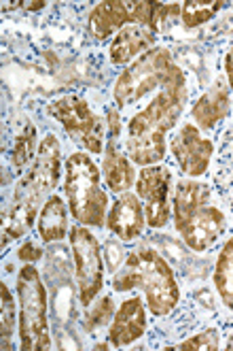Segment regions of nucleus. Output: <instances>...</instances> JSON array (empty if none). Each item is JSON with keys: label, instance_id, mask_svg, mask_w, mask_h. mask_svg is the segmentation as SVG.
<instances>
[{"label": "nucleus", "instance_id": "nucleus-1", "mask_svg": "<svg viewBox=\"0 0 233 351\" xmlns=\"http://www.w3.org/2000/svg\"><path fill=\"white\" fill-rule=\"evenodd\" d=\"M184 73L178 66L167 84L127 123V156L138 167H153L165 158V134L176 126L187 105Z\"/></svg>", "mask_w": 233, "mask_h": 351}, {"label": "nucleus", "instance_id": "nucleus-2", "mask_svg": "<svg viewBox=\"0 0 233 351\" xmlns=\"http://www.w3.org/2000/svg\"><path fill=\"white\" fill-rule=\"evenodd\" d=\"M113 290H142L148 313L155 317L172 313L180 302V287L172 266L151 247H136L130 256H125L123 266L113 275Z\"/></svg>", "mask_w": 233, "mask_h": 351}, {"label": "nucleus", "instance_id": "nucleus-3", "mask_svg": "<svg viewBox=\"0 0 233 351\" xmlns=\"http://www.w3.org/2000/svg\"><path fill=\"white\" fill-rule=\"evenodd\" d=\"M102 171L90 154L74 152L66 160L64 194L70 215L87 228H104L109 215V196L102 190Z\"/></svg>", "mask_w": 233, "mask_h": 351}, {"label": "nucleus", "instance_id": "nucleus-4", "mask_svg": "<svg viewBox=\"0 0 233 351\" xmlns=\"http://www.w3.org/2000/svg\"><path fill=\"white\" fill-rule=\"evenodd\" d=\"M178 15L180 5L146 3V0H104L98 3L87 19L90 32L96 40H106L130 24H142L153 32H161L167 17Z\"/></svg>", "mask_w": 233, "mask_h": 351}, {"label": "nucleus", "instance_id": "nucleus-5", "mask_svg": "<svg viewBox=\"0 0 233 351\" xmlns=\"http://www.w3.org/2000/svg\"><path fill=\"white\" fill-rule=\"evenodd\" d=\"M19 298V341L26 351H42L51 347L49 315H47V287L34 264H24L17 273Z\"/></svg>", "mask_w": 233, "mask_h": 351}, {"label": "nucleus", "instance_id": "nucleus-6", "mask_svg": "<svg viewBox=\"0 0 233 351\" xmlns=\"http://www.w3.org/2000/svg\"><path fill=\"white\" fill-rule=\"evenodd\" d=\"M176 69L178 64L165 47H155L134 60L132 64L123 69V73L115 81L113 98L117 109L123 111L130 105H136L148 92L161 90Z\"/></svg>", "mask_w": 233, "mask_h": 351}, {"label": "nucleus", "instance_id": "nucleus-7", "mask_svg": "<svg viewBox=\"0 0 233 351\" xmlns=\"http://www.w3.org/2000/svg\"><path fill=\"white\" fill-rule=\"evenodd\" d=\"M61 177V145L55 134H47L38 143L36 158L26 175L19 179L13 192V202L32 206L40 211Z\"/></svg>", "mask_w": 233, "mask_h": 351}, {"label": "nucleus", "instance_id": "nucleus-8", "mask_svg": "<svg viewBox=\"0 0 233 351\" xmlns=\"http://www.w3.org/2000/svg\"><path fill=\"white\" fill-rule=\"evenodd\" d=\"M47 113L55 117L61 123V128L70 134V138L79 143L87 154L100 156L106 149L104 123L85 98L74 94L61 96L47 107Z\"/></svg>", "mask_w": 233, "mask_h": 351}, {"label": "nucleus", "instance_id": "nucleus-9", "mask_svg": "<svg viewBox=\"0 0 233 351\" xmlns=\"http://www.w3.org/2000/svg\"><path fill=\"white\" fill-rule=\"evenodd\" d=\"M70 247L74 258V277L79 287V300L90 306L104 287V254L98 239L87 230V226H72Z\"/></svg>", "mask_w": 233, "mask_h": 351}, {"label": "nucleus", "instance_id": "nucleus-10", "mask_svg": "<svg viewBox=\"0 0 233 351\" xmlns=\"http://www.w3.org/2000/svg\"><path fill=\"white\" fill-rule=\"evenodd\" d=\"M169 188H172V173L161 164L142 167L136 179V194L142 200L146 223L151 228H165L169 219Z\"/></svg>", "mask_w": 233, "mask_h": 351}, {"label": "nucleus", "instance_id": "nucleus-11", "mask_svg": "<svg viewBox=\"0 0 233 351\" xmlns=\"http://www.w3.org/2000/svg\"><path fill=\"white\" fill-rule=\"evenodd\" d=\"M169 149H172L180 171L187 177H202L210 167L215 143L204 138L200 134V128L193 123H182L178 132L169 138Z\"/></svg>", "mask_w": 233, "mask_h": 351}, {"label": "nucleus", "instance_id": "nucleus-12", "mask_svg": "<svg viewBox=\"0 0 233 351\" xmlns=\"http://www.w3.org/2000/svg\"><path fill=\"white\" fill-rule=\"evenodd\" d=\"M106 228L123 243H132L144 232L146 215L138 194L125 192L115 200L109 215H106Z\"/></svg>", "mask_w": 233, "mask_h": 351}, {"label": "nucleus", "instance_id": "nucleus-13", "mask_svg": "<svg viewBox=\"0 0 233 351\" xmlns=\"http://www.w3.org/2000/svg\"><path fill=\"white\" fill-rule=\"evenodd\" d=\"M223 232H225V215L221 209L210 204L202 206V209L180 228V237L184 245L195 254L208 252Z\"/></svg>", "mask_w": 233, "mask_h": 351}, {"label": "nucleus", "instance_id": "nucleus-14", "mask_svg": "<svg viewBox=\"0 0 233 351\" xmlns=\"http://www.w3.org/2000/svg\"><path fill=\"white\" fill-rule=\"evenodd\" d=\"M146 304L142 296L127 298L111 322L109 328V343L113 347H127L146 332Z\"/></svg>", "mask_w": 233, "mask_h": 351}, {"label": "nucleus", "instance_id": "nucleus-15", "mask_svg": "<svg viewBox=\"0 0 233 351\" xmlns=\"http://www.w3.org/2000/svg\"><path fill=\"white\" fill-rule=\"evenodd\" d=\"M155 47H157V32L142 24H130L117 32L115 40L111 43L109 56L113 64L123 66V64H132L134 60H138L140 56Z\"/></svg>", "mask_w": 233, "mask_h": 351}, {"label": "nucleus", "instance_id": "nucleus-16", "mask_svg": "<svg viewBox=\"0 0 233 351\" xmlns=\"http://www.w3.org/2000/svg\"><path fill=\"white\" fill-rule=\"evenodd\" d=\"M231 111L229 88L217 81L191 109V117L195 119L200 130H215Z\"/></svg>", "mask_w": 233, "mask_h": 351}, {"label": "nucleus", "instance_id": "nucleus-17", "mask_svg": "<svg viewBox=\"0 0 233 351\" xmlns=\"http://www.w3.org/2000/svg\"><path fill=\"white\" fill-rule=\"evenodd\" d=\"M102 179L106 181V188L113 194L130 192V188L138 179L134 162L130 160V156L121 154L115 143H106L102 160Z\"/></svg>", "mask_w": 233, "mask_h": 351}, {"label": "nucleus", "instance_id": "nucleus-18", "mask_svg": "<svg viewBox=\"0 0 233 351\" xmlns=\"http://www.w3.org/2000/svg\"><path fill=\"white\" fill-rule=\"evenodd\" d=\"M210 188L206 183H200L195 179H184L176 183L174 198H172V217L174 226L180 232L182 226L193 217L202 206L210 202Z\"/></svg>", "mask_w": 233, "mask_h": 351}, {"label": "nucleus", "instance_id": "nucleus-19", "mask_svg": "<svg viewBox=\"0 0 233 351\" xmlns=\"http://www.w3.org/2000/svg\"><path fill=\"white\" fill-rule=\"evenodd\" d=\"M68 206L64 202L61 196L51 194L42 209L38 213V223H36V230L40 241L49 245V243H59L64 241V237L70 234L68 230Z\"/></svg>", "mask_w": 233, "mask_h": 351}, {"label": "nucleus", "instance_id": "nucleus-20", "mask_svg": "<svg viewBox=\"0 0 233 351\" xmlns=\"http://www.w3.org/2000/svg\"><path fill=\"white\" fill-rule=\"evenodd\" d=\"M212 281L217 285V292L223 300V304L233 311V237L227 239L223 250L219 252L215 273H212Z\"/></svg>", "mask_w": 233, "mask_h": 351}, {"label": "nucleus", "instance_id": "nucleus-21", "mask_svg": "<svg viewBox=\"0 0 233 351\" xmlns=\"http://www.w3.org/2000/svg\"><path fill=\"white\" fill-rule=\"evenodd\" d=\"M225 7V3H217V0H187L180 5V19L187 28H197L206 22H210L212 17H217V13Z\"/></svg>", "mask_w": 233, "mask_h": 351}, {"label": "nucleus", "instance_id": "nucleus-22", "mask_svg": "<svg viewBox=\"0 0 233 351\" xmlns=\"http://www.w3.org/2000/svg\"><path fill=\"white\" fill-rule=\"evenodd\" d=\"M113 317H115V298L113 296L96 298L87 306V313L83 317V328L87 330V332H94V330L113 322Z\"/></svg>", "mask_w": 233, "mask_h": 351}, {"label": "nucleus", "instance_id": "nucleus-23", "mask_svg": "<svg viewBox=\"0 0 233 351\" xmlns=\"http://www.w3.org/2000/svg\"><path fill=\"white\" fill-rule=\"evenodd\" d=\"M0 304H3V315H0V335H3V349H13L11 347V337L15 330V322L19 317V313L15 311V300L13 294L7 287V283L0 285Z\"/></svg>", "mask_w": 233, "mask_h": 351}, {"label": "nucleus", "instance_id": "nucleus-24", "mask_svg": "<svg viewBox=\"0 0 233 351\" xmlns=\"http://www.w3.org/2000/svg\"><path fill=\"white\" fill-rule=\"evenodd\" d=\"M36 149V130L30 126L24 134L17 136V141L13 143V152H11V162L15 169H24L32 162Z\"/></svg>", "mask_w": 233, "mask_h": 351}, {"label": "nucleus", "instance_id": "nucleus-25", "mask_svg": "<svg viewBox=\"0 0 233 351\" xmlns=\"http://www.w3.org/2000/svg\"><path fill=\"white\" fill-rule=\"evenodd\" d=\"M169 349H180V351H215L219 349V330L217 328H206L200 335L191 337L182 343H178L176 347Z\"/></svg>", "mask_w": 233, "mask_h": 351}, {"label": "nucleus", "instance_id": "nucleus-26", "mask_svg": "<svg viewBox=\"0 0 233 351\" xmlns=\"http://www.w3.org/2000/svg\"><path fill=\"white\" fill-rule=\"evenodd\" d=\"M125 262V254H123V247L119 245V241L115 239H109L104 243V264L109 268V273L115 275L119 268L123 266Z\"/></svg>", "mask_w": 233, "mask_h": 351}, {"label": "nucleus", "instance_id": "nucleus-27", "mask_svg": "<svg viewBox=\"0 0 233 351\" xmlns=\"http://www.w3.org/2000/svg\"><path fill=\"white\" fill-rule=\"evenodd\" d=\"M42 256H45V250H42V247H38V245H34V243H30V241L21 243L19 250H17V260L24 262V264H34Z\"/></svg>", "mask_w": 233, "mask_h": 351}, {"label": "nucleus", "instance_id": "nucleus-28", "mask_svg": "<svg viewBox=\"0 0 233 351\" xmlns=\"http://www.w3.org/2000/svg\"><path fill=\"white\" fill-rule=\"evenodd\" d=\"M119 111V109H117ZM115 109H109V126H111V136L117 138L121 134V119Z\"/></svg>", "mask_w": 233, "mask_h": 351}, {"label": "nucleus", "instance_id": "nucleus-29", "mask_svg": "<svg viewBox=\"0 0 233 351\" xmlns=\"http://www.w3.org/2000/svg\"><path fill=\"white\" fill-rule=\"evenodd\" d=\"M225 75H227V86L233 92V47L225 56Z\"/></svg>", "mask_w": 233, "mask_h": 351}, {"label": "nucleus", "instance_id": "nucleus-30", "mask_svg": "<svg viewBox=\"0 0 233 351\" xmlns=\"http://www.w3.org/2000/svg\"><path fill=\"white\" fill-rule=\"evenodd\" d=\"M21 7H26L28 11H40L42 7H47V3H21Z\"/></svg>", "mask_w": 233, "mask_h": 351}, {"label": "nucleus", "instance_id": "nucleus-31", "mask_svg": "<svg viewBox=\"0 0 233 351\" xmlns=\"http://www.w3.org/2000/svg\"><path fill=\"white\" fill-rule=\"evenodd\" d=\"M96 349H111V347L106 345V343H98V345H96Z\"/></svg>", "mask_w": 233, "mask_h": 351}, {"label": "nucleus", "instance_id": "nucleus-32", "mask_svg": "<svg viewBox=\"0 0 233 351\" xmlns=\"http://www.w3.org/2000/svg\"><path fill=\"white\" fill-rule=\"evenodd\" d=\"M227 349H231V351H233V335L229 337V343H227Z\"/></svg>", "mask_w": 233, "mask_h": 351}]
</instances>
